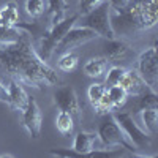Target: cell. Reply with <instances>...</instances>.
Listing matches in <instances>:
<instances>
[{
    "label": "cell",
    "mask_w": 158,
    "mask_h": 158,
    "mask_svg": "<svg viewBox=\"0 0 158 158\" xmlns=\"http://www.w3.org/2000/svg\"><path fill=\"white\" fill-rule=\"evenodd\" d=\"M74 125H76V120L74 117L65 111H60L56 117V128L60 131V135L63 136H68L74 131Z\"/></svg>",
    "instance_id": "20"
},
{
    "label": "cell",
    "mask_w": 158,
    "mask_h": 158,
    "mask_svg": "<svg viewBox=\"0 0 158 158\" xmlns=\"http://www.w3.org/2000/svg\"><path fill=\"white\" fill-rule=\"evenodd\" d=\"M25 32L19 29V25H2L0 24V44L16 43Z\"/></svg>",
    "instance_id": "19"
},
{
    "label": "cell",
    "mask_w": 158,
    "mask_h": 158,
    "mask_svg": "<svg viewBox=\"0 0 158 158\" xmlns=\"http://www.w3.org/2000/svg\"><path fill=\"white\" fill-rule=\"evenodd\" d=\"M0 24L2 25H19V10L15 2H8L0 8Z\"/></svg>",
    "instance_id": "15"
},
{
    "label": "cell",
    "mask_w": 158,
    "mask_h": 158,
    "mask_svg": "<svg viewBox=\"0 0 158 158\" xmlns=\"http://www.w3.org/2000/svg\"><path fill=\"white\" fill-rule=\"evenodd\" d=\"M6 90H8V98H10V103H8L10 106L19 112L24 111L29 101V94L25 92L22 84L18 82L16 79H11V82L6 85Z\"/></svg>",
    "instance_id": "12"
},
{
    "label": "cell",
    "mask_w": 158,
    "mask_h": 158,
    "mask_svg": "<svg viewBox=\"0 0 158 158\" xmlns=\"http://www.w3.org/2000/svg\"><path fill=\"white\" fill-rule=\"evenodd\" d=\"M98 141V135L92 133V131H79L74 136L73 142V150L77 155H87L92 150H95V142Z\"/></svg>",
    "instance_id": "13"
},
{
    "label": "cell",
    "mask_w": 158,
    "mask_h": 158,
    "mask_svg": "<svg viewBox=\"0 0 158 158\" xmlns=\"http://www.w3.org/2000/svg\"><path fill=\"white\" fill-rule=\"evenodd\" d=\"M128 2H130V0H108L111 10H122Z\"/></svg>",
    "instance_id": "30"
},
{
    "label": "cell",
    "mask_w": 158,
    "mask_h": 158,
    "mask_svg": "<svg viewBox=\"0 0 158 158\" xmlns=\"http://www.w3.org/2000/svg\"><path fill=\"white\" fill-rule=\"evenodd\" d=\"M138 74L144 81L149 89L156 90L158 84V57H156V48L150 46L146 51L141 52L138 59Z\"/></svg>",
    "instance_id": "7"
},
{
    "label": "cell",
    "mask_w": 158,
    "mask_h": 158,
    "mask_svg": "<svg viewBox=\"0 0 158 158\" xmlns=\"http://www.w3.org/2000/svg\"><path fill=\"white\" fill-rule=\"evenodd\" d=\"M41 122H43V115L41 111H40L38 103L35 101V98L29 97L27 106L24 108V111H21V125L29 133L30 138L38 139L40 133H41Z\"/></svg>",
    "instance_id": "9"
},
{
    "label": "cell",
    "mask_w": 158,
    "mask_h": 158,
    "mask_svg": "<svg viewBox=\"0 0 158 158\" xmlns=\"http://www.w3.org/2000/svg\"><path fill=\"white\" fill-rule=\"evenodd\" d=\"M98 38V35L90 30L87 27H84V25H81V27H73L65 33V36L62 38V41L59 43L56 52H59V54H63V52H68V51H73L79 46H82L89 41H92V40Z\"/></svg>",
    "instance_id": "8"
},
{
    "label": "cell",
    "mask_w": 158,
    "mask_h": 158,
    "mask_svg": "<svg viewBox=\"0 0 158 158\" xmlns=\"http://www.w3.org/2000/svg\"><path fill=\"white\" fill-rule=\"evenodd\" d=\"M67 8H68L67 0H48V11H49L52 25L65 19Z\"/></svg>",
    "instance_id": "16"
},
{
    "label": "cell",
    "mask_w": 158,
    "mask_h": 158,
    "mask_svg": "<svg viewBox=\"0 0 158 158\" xmlns=\"http://www.w3.org/2000/svg\"><path fill=\"white\" fill-rule=\"evenodd\" d=\"M125 71H127V70H125L123 67H111V68L108 70V74H106V87L118 85V84H120Z\"/></svg>",
    "instance_id": "24"
},
{
    "label": "cell",
    "mask_w": 158,
    "mask_h": 158,
    "mask_svg": "<svg viewBox=\"0 0 158 158\" xmlns=\"http://www.w3.org/2000/svg\"><path fill=\"white\" fill-rule=\"evenodd\" d=\"M95 111H97V114H109L112 109H114V106H112V101H111V98H109V95H108V92H104V95L98 100V103L95 104Z\"/></svg>",
    "instance_id": "27"
},
{
    "label": "cell",
    "mask_w": 158,
    "mask_h": 158,
    "mask_svg": "<svg viewBox=\"0 0 158 158\" xmlns=\"http://www.w3.org/2000/svg\"><path fill=\"white\" fill-rule=\"evenodd\" d=\"M139 97V103H138V108L141 109H156V92L152 89H146Z\"/></svg>",
    "instance_id": "22"
},
{
    "label": "cell",
    "mask_w": 158,
    "mask_h": 158,
    "mask_svg": "<svg viewBox=\"0 0 158 158\" xmlns=\"http://www.w3.org/2000/svg\"><path fill=\"white\" fill-rule=\"evenodd\" d=\"M0 68L16 79L18 82L35 89H44L60 84V76L56 70L40 59L30 35L25 32L21 40L0 48Z\"/></svg>",
    "instance_id": "1"
},
{
    "label": "cell",
    "mask_w": 158,
    "mask_h": 158,
    "mask_svg": "<svg viewBox=\"0 0 158 158\" xmlns=\"http://www.w3.org/2000/svg\"><path fill=\"white\" fill-rule=\"evenodd\" d=\"M106 2V0H79L77 3V8H79V13L81 15H87L89 11H92L94 8H97L100 3Z\"/></svg>",
    "instance_id": "28"
},
{
    "label": "cell",
    "mask_w": 158,
    "mask_h": 158,
    "mask_svg": "<svg viewBox=\"0 0 158 158\" xmlns=\"http://www.w3.org/2000/svg\"><path fill=\"white\" fill-rule=\"evenodd\" d=\"M0 101L2 103H10V98H8V90H6V87L0 82Z\"/></svg>",
    "instance_id": "31"
},
{
    "label": "cell",
    "mask_w": 158,
    "mask_h": 158,
    "mask_svg": "<svg viewBox=\"0 0 158 158\" xmlns=\"http://www.w3.org/2000/svg\"><path fill=\"white\" fill-rule=\"evenodd\" d=\"M109 19L115 36H131L149 30L158 21L156 0H130L122 10H111Z\"/></svg>",
    "instance_id": "2"
},
{
    "label": "cell",
    "mask_w": 158,
    "mask_h": 158,
    "mask_svg": "<svg viewBox=\"0 0 158 158\" xmlns=\"http://www.w3.org/2000/svg\"><path fill=\"white\" fill-rule=\"evenodd\" d=\"M25 11L32 18H40L44 13V0H25Z\"/></svg>",
    "instance_id": "25"
},
{
    "label": "cell",
    "mask_w": 158,
    "mask_h": 158,
    "mask_svg": "<svg viewBox=\"0 0 158 158\" xmlns=\"http://www.w3.org/2000/svg\"><path fill=\"white\" fill-rule=\"evenodd\" d=\"M128 49H130V44L125 40H122V38L117 40L114 36V38H106V41L103 44V54L108 62H117L118 59L125 57Z\"/></svg>",
    "instance_id": "11"
},
{
    "label": "cell",
    "mask_w": 158,
    "mask_h": 158,
    "mask_svg": "<svg viewBox=\"0 0 158 158\" xmlns=\"http://www.w3.org/2000/svg\"><path fill=\"white\" fill-rule=\"evenodd\" d=\"M142 128L150 136H155L158 131V111L156 109H141Z\"/></svg>",
    "instance_id": "17"
},
{
    "label": "cell",
    "mask_w": 158,
    "mask_h": 158,
    "mask_svg": "<svg viewBox=\"0 0 158 158\" xmlns=\"http://www.w3.org/2000/svg\"><path fill=\"white\" fill-rule=\"evenodd\" d=\"M104 92H106V85L103 84H92L87 90V97H89V101L92 106H95L98 103V100L104 95Z\"/></svg>",
    "instance_id": "26"
},
{
    "label": "cell",
    "mask_w": 158,
    "mask_h": 158,
    "mask_svg": "<svg viewBox=\"0 0 158 158\" xmlns=\"http://www.w3.org/2000/svg\"><path fill=\"white\" fill-rule=\"evenodd\" d=\"M54 103L60 111H65L74 117L77 122L81 118V104H79L77 95L71 85H62L54 92Z\"/></svg>",
    "instance_id": "10"
},
{
    "label": "cell",
    "mask_w": 158,
    "mask_h": 158,
    "mask_svg": "<svg viewBox=\"0 0 158 158\" xmlns=\"http://www.w3.org/2000/svg\"><path fill=\"white\" fill-rule=\"evenodd\" d=\"M108 70V60L104 57H94L84 65V73L90 77H100Z\"/></svg>",
    "instance_id": "18"
},
{
    "label": "cell",
    "mask_w": 158,
    "mask_h": 158,
    "mask_svg": "<svg viewBox=\"0 0 158 158\" xmlns=\"http://www.w3.org/2000/svg\"><path fill=\"white\" fill-rule=\"evenodd\" d=\"M111 6L106 2L100 3L97 8L89 11L87 15H82V25L90 30H94L98 36L103 38H114V32L111 27Z\"/></svg>",
    "instance_id": "5"
},
{
    "label": "cell",
    "mask_w": 158,
    "mask_h": 158,
    "mask_svg": "<svg viewBox=\"0 0 158 158\" xmlns=\"http://www.w3.org/2000/svg\"><path fill=\"white\" fill-rule=\"evenodd\" d=\"M114 118L115 122L120 125V128L123 130L125 136L128 138V141L133 144V146L138 149H146L150 146V141H152V136L147 133L144 128H141L135 117L131 115L130 112H123V111H118L114 114Z\"/></svg>",
    "instance_id": "6"
},
{
    "label": "cell",
    "mask_w": 158,
    "mask_h": 158,
    "mask_svg": "<svg viewBox=\"0 0 158 158\" xmlns=\"http://www.w3.org/2000/svg\"><path fill=\"white\" fill-rule=\"evenodd\" d=\"M52 156H77V153L73 149H54L49 152Z\"/></svg>",
    "instance_id": "29"
},
{
    "label": "cell",
    "mask_w": 158,
    "mask_h": 158,
    "mask_svg": "<svg viewBox=\"0 0 158 158\" xmlns=\"http://www.w3.org/2000/svg\"><path fill=\"white\" fill-rule=\"evenodd\" d=\"M106 92L112 101V106L114 109L115 108H120L127 103V98H128V94L125 92V89L122 85H111V87H106Z\"/></svg>",
    "instance_id": "21"
},
{
    "label": "cell",
    "mask_w": 158,
    "mask_h": 158,
    "mask_svg": "<svg viewBox=\"0 0 158 158\" xmlns=\"http://www.w3.org/2000/svg\"><path fill=\"white\" fill-rule=\"evenodd\" d=\"M77 19H79V15H73L70 18H65L63 21L54 24L41 38L38 40L36 46H33V48L36 51V54L40 56V59L48 62L52 56L56 54V49H57L59 43L62 41V38L73 27Z\"/></svg>",
    "instance_id": "3"
},
{
    "label": "cell",
    "mask_w": 158,
    "mask_h": 158,
    "mask_svg": "<svg viewBox=\"0 0 158 158\" xmlns=\"http://www.w3.org/2000/svg\"><path fill=\"white\" fill-rule=\"evenodd\" d=\"M57 65H59V70L68 73V71H71V70L76 68V65H77V56L74 54L73 51L63 52V54L60 56V59H59V62H57Z\"/></svg>",
    "instance_id": "23"
},
{
    "label": "cell",
    "mask_w": 158,
    "mask_h": 158,
    "mask_svg": "<svg viewBox=\"0 0 158 158\" xmlns=\"http://www.w3.org/2000/svg\"><path fill=\"white\" fill-rule=\"evenodd\" d=\"M118 85H122V87L125 89L127 94H128V95H133V97L141 95L142 92L147 89V85L144 84V81L141 79V76H139L138 71H135V70H130V71L127 70Z\"/></svg>",
    "instance_id": "14"
},
{
    "label": "cell",
    "mask_w": 158,
    "mask_h": 158,
    "mask_svg": "<svg viewBox=\"0 0 158 158\" xmlns=\"http://www.w3.org/2000/svg\"><path fill=\"white\" fill-rule=\"evenodd\" d=\"M97 135H98V141L104 147H122L123 150H130L133 153L136 150V147L128 141L123 130L120 128V125L115 122L114 115L111 114H104L103 120L98 125Z\"/></svg>",
    "instance_id": "4"
}]
</instances>
